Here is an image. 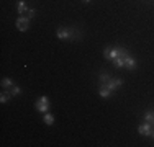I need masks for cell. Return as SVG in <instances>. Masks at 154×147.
Instances as JSON below:
<instances>
[{
    "label": "cell",
    "mask_w": 154,
    "mask_h": 147,
    "mask_svg": "<svg viewBox=\"0 0 154 147\" xmlns=\"http://www.w3.org/2000/svg\"><path fill=\"white\" fill-rule=\"evenodd\" d=\"M126 56H128V54H126ZM126 56H118V57H116L115 61H113V62H115V67H118V69L125 67V57H126Z\"/></svg>",
    "instance_id": "30bf717a"
},
{
    "label": "cell",
    "mask_w": 154,
    "mask_h": 147,
    "mask_svg": "<svg viewBox=\"0 0 154 147\" xmlns=\"http://www.w3.org/2000/svg\"><path fill=\"white\" fill-rule=\"evenodd\" d=\"M35 106H36V110H38V111L48 113V110H49V98H48V97L38 98V100H36V103H35Z\"/></svg>",
    "instance_id": "3957f363"
},
{
    "label": "cell",
    "mask_w": 154,
    "mask_h": 147,
    "mask_svg": "<svg viewBox=\"0 0 154 147\" xmlns=\"http://www.w3.org/2000/svg\"><path fill=\"white\" fill-rule=\"evenodd\" d=\"M152 129H154L152 124L148 123V121H146L144 124H139V126H138V132L141 136H151L152 134Z\"/></svg>",
    "instance_id": "277c9868"
},
{
    "label": "cell",
    "mask_w": 154,
    "mask_h": 147,
    "mask_svg": "<svg viewBox=\"0 0 154 147\" xmlns=\"http://www.w3.org/2000/svg\"><path fill=\"white\" fill-rule=\"evenodd\" d=\"M17 10H18V13H21V16H23V13L28 12V7H26V3H25V0H20V2H18Z\"/></svg>",
    "instance_id": "9c48e42d"
},
{
    "label": "cell",
    "mask_w": 154,
    "mask_h": 147,
    "mask_svg": "<svg viewBox=\"0 0 154 147\" xmlns=\"http://www.w3.org/2000/svg\"><path fill=\"white\" fill-rule=\"evenodd\" d=\"M105 85H107L110 90L115 92V90H118V88L123 85V80H122V79H112V77H110V80H108L107 83H105Z\"/></svg>",
    "instance_id": "8992f818"
},
{
    "label": "cell",
    "mask_w": 154,
    "mask_h": 147,
    "mask_svg": "<svg viewBox=\"0 0 154 147\" xmlns=\"http://www.w3.org/2000/svg\"><path fill=\"white\" fill-rule=\"evenodd\" d=\"M17 28L20 29V31H26V29L30 28V18L28 16H20L17 20Z\"/></svg>",
    "instance_id": "5b68a950"
},
{
    "label": "cell",
    "mask_w": 154,
    "mask_h": 147,
    "mask_svg": "<svg viewBox=\"0 0 154 147\" xmlns=\"http://www.w3.org/2000/svg\"><path fill=\"white\" fill-rule=\"evenodd\" d=\"M82 2H85V3H87V2H90V0H82Z\"/></svg>",
    "instance_id": "ac0fdd59"
},
{
    "label": "cell",
    "mask_w": 154,
    "mask_h": 147,
    "mask_svg": "<svg viewBox=\"0 0 154 147\" xmlns=\"http://www.w3.org/2000/svg\"><path fill=\"white\" fill-rule=\"evenodd\" d=\"M125 67H128V69H131V70H133L134 67H136V61H134L133 57L130 56V54H128L126 57H125Z\"/></svg>",
    "instance_id": "ba28073f"
},
{
    "label": "cell",
    "mask_w": 154,
    "mask_h": 147,
    "mask_svg": "<svg viewBox=\"0 0 154 147\" xmlns=\"http://www.w3.org/2000/svg\"><path fill=\"white\" fill-rule=\"evenodd\" d=\"M26 13H28V18H35L36 16V10L35 8H28Z\"/></svg>",
    "instance_id": "e0dca14e"
},
{
    "label": "cell",
    "mask_w": 154,
    "mask_h": 147,
    "mask_svg": "<svg viewBox=\"0 0 154 147\" xmlns=\"http://www.w3.org/2000/svg\"><path fill=\"white\" fill-rule=\"evenodd\" d=\"M112 93H113V90H110L105 83H102L100 90H98V95H100L102 98H108V97H112Z\"/></svg>",
    "instance_id": "52a82bcc"
},
{
    "label": "cell",
    "mask_w": 154,
    "mask_h": 147,
    "mask_svg": "<svg viewBox=\"0 0 154 147\" xmlns=\"http://www.w3.org/2000/svg\"><path fill=\"white\" fill-rule=\"evenodd\" d=\"M144 119L148 121V123H152V121H154V111H146Z\"/></svg>",
    "instance_id": "9a60e30c"
},
{
    "label": "cell",
    "mask_w": 154,
    "mask_h": 147,
    "mask_svg": "<svg viewBox=\"0 0 154 147\" xmlns=\"http://www.w3.org/2000/svg\"><path fill=\"white\" fill-rule=\"evenodd\" d=\"M151 124H152V126H154V121H152V123H151Z\"/></svg>",
    "instance_id": "ffe728a7"
},
{
    "label": "cell",
    "mask_w": 154,
    "mask_h": 147,
    "mask_svg": "<svg viewBox=\"0 0 154 147\" xmlns=\"http://www.w3.org/2000/svg\"><path fill=\"white\" fill-rule=\"evenodd\" d=\"M12 98V93L10 92H2V95H0V103H7Z\"/></svg>",
    "instance_id": "8fae6325"
},
{
    "label": "cell",
    "mask_w": 154,
    "mask_h": 147,
    "mask_svg": "<svg viewBox=\"0 0 154 147\" xmlns=\"http://www.w3.org/2000/svg\"><path fill=\"white\" fill-rule=\"evenodd\" d=\"M126 54H128V51L125 47H107L103 51L105 59H110V61H115L118 56H126Z\"/></svg>",
    "instance_id": "6da1fadb"
},
{
    "label": "cell",
    "mask_w": 154,
    "mask_h": 147,
    "mask_svg": "<svg viewBox=\"0 0 154 147\" xmlns=\"http://www.w3.org/2000/svg\"><path fill=\"white\" fill-rule=\"evenodd\" d=\"M108 80H110V75H108L107 72H102V74H100V82H102V83H107Z\"/></svg>",
    "instance_id": "2e32d148"
},
{
    "label": "cell",
    "mask_w": 154,
    "mask_h": 147,
    "mask_svg": "<svg viewBox=\"0 0 154 147\" xmlns=\"http://www.w3.org/2000/svg\"><path fill=\"white\" fill-rule=\"evenodd\" d=\"M12 85H13L12 79H7V77H5V79H2V87L3 88H10Z\"/></svg>",
    "instance_id": "5bb4252c"
},
{
    "label": "cell",
    "mask_w": 154,
    "mask_h": 147,
    "mask_svg": "<svg viewBox=\"0 0 154 147\" xmlns=\"http://www.w3.org/2000/svg\"><path fill=\"white\" fill-rule=\"evenodd\" d=\"M45 123H46V124H49V126L54 123V116L51 115V113H45Z\"/></svg>",
    "instance_id": "4fadbf2b"
},
{
    "label": "cell",
    "mask_w": 154,
    "mask_h": 147,
    "mask_svg": "<svg viewBox=\"0 0 154 147\" xmlns=\"http://www.w3.org/2000/svg\"><path fill=\"white\" fill-rule=\"evenodd\" d=\"M8 92L12 93V97H17V95H20V93H21V88L18 87V85H12Z\"/></svg>",
    "instance_id": "7c38bea8"
},
{
    "label": "cell",
    "mask_w": 154,
    "mask_h": 147,
    "mask_svg": "<svg viewBox=\"0 0 154 147\" xmlns=\"http://www.w3.org/2000/svg\"><path fill=\"white\" fill-rule=\"evenodd\" d=\"M151 136H152V137H154V129H152V134H151Z\"/></svg>",
    "instance_id": "d6986e66"
},
{
    "label": "cell",
    "mask_w": 154,
    "mask_h": 147,
    "mask_svg": "<svg viewBox=\"0 0 154 147\" xmlns=\"http://www.w3.org/2000/svg\"><path fill=\"white\" fill-rule=\"evenodd\" d=\"M56 34H57L59 39H72L74 34H75V29H72V28H59L56 31Z\"/></svg>",
    "instance_id": "7a4b0ae2"
}]
</instances>
